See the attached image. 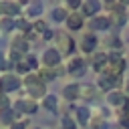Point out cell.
I'll return each instance as SVG.
<instances>
[{"instance_id": "cell-36", "label": "cell", "mask_w": 129, "mask_h": 129, "mask_svg": "<svg viewBox=\"0 0 129 129\" xmlns=\"http://www.w3.org/2000/svg\"><path fill=\"white\" fill-rule=\"evenodd\" d=\"M125 93H127V95H129V79H127V81H125Z\"/></svg>"}, {"instance_id": "cell-26", "label": "cell", "mask_w": 129, "mask_h": 129, "mask_svg": "<svg viewBox=\"0 0 129 129\" xmlns=\"http://www.w3.org/2000/svg\"><path fill=\"white\" fill-rule=\"evenodd\" d=\"M32 30H34V32H42V34H44V32L48 30V26H46V22H44V20H36V22H32Z\"/></svg>"}, {"instance_id": "cell-23", "label": "cell", "mask_w": 129, "mask_h": 129, "mask_svg": "<svg viewBox=\"0 0 129 129\" xmlns=\"http://www.w3.org/2000/svg\"><path fill=\"white\" fill-rule=\"evenodd\" d=\"M14 26H16V18H2L0 20V30H4V32L14 30Z\"/></svg>"}, {"instance_id": "cell-22", "label": "cell", "mask_w": 129, "mask_h": 129, "mask_svg": "<svg viewBox=\"0 0 129 129\" xmlns=\"http://www.w3.org/2000/svg\"><path fill=\"white\" fill-rule=\"evenodd\" d=\"M95 93H97V87H95V85H81V97H85V99H93Z\"/></svg>"}, {"instance_id": "cell-3", "label": "cell", "mask_w": 129, "mask_h": 129, "mask_svg": "<svg viewBox=\"0 0 129 129\" xmlns=\"http://www.w3.org/2000/svg\"><path fill=\"white\" fill-rule=\"evenodd\" d=\"M38 103L34 101V99H18L14 105H12V109L16 111V115L18 113H22V115H34L36 111H38Z\"/></svg>"}, {"instance_id": "cell-20", "label": "cell", "mask_w": 129, "mask_h": 129, "mask_svg": "<svg viewBox=\"0 0 129 129\" xmlns=\"http://www.w3.org/2000/svg\"><path fill=\"white\" fill-rule=\"evenodd\" d=\"M38 77H40V81L42 83H46V81H54L56 79V73H54V69H48V67H42V69H38V73H36Z\"/></svg>"}, {"instance_id": "cell-1", "label": "cell", "mask_w": 129, "mask_h": 129, "mask_svg": "<svg viewBox=\"0 0 129 129\" xmlns=\"http://www.w3.org/2000/svg\"><path fill=\"white\" fill-rule=\"evenodd\" d=\"M24 85H26V89H28V95H30V99H44L46 97V85L40 81V77L36 75V73H30V75H26L24 77Z\"/></svg>"}, {"instance_id": "cell-37", "label": "cell", "mask_w": 129, "mask_h": 129, "mask_svg": "<svg viewBox=\"0 0 129 129\" xmlns=\"http://www.w3.org/2000/svg\"><path fill=\"white\" fill-rule=\"evenodd\" d=\"M34 129H40V127H34Z\"/></svg>"}, {"instance_id": "cell-10", "label": "cell", "mask_w": 129, "mask_h": 129, "mask_svg": "<svg viewBox=\"0 0 129 129\" xmlns=\"http://www.w3.org/2000/svg\"><path fill=\"white\" fill-rule=\"evenodd\" d=\"M111 24H113L111 16H103V14H99V16L93 18V30H97V32H105V30H109Z\"/></svg>"}, {"instance_id": "cell-32", "label": "cell", "mask_w": 129, "mask_h": 129, "mask_svg": "<svg viewBox=\"0 0 129 129\" xmlns=\"http://www.w3.org/2000/svg\"><path fill=\"white\" fill-rule=\"evenodd\" d=\"M81 4H83L81 0H69V2H67V6L73 8V10H75V8H81Z\"/></svg>"}, {"instance_id": "cell-14", "label": "cell", "mask_w": 129, "mask_h": 129, "mask_svg": "<svg viewBox=\"0 0 129 129\" xmlns=\"http://www.w3.org/2000/svg\"><path fill=\"white\" fill-rule=\"evenodd\" d=\"M107 103L111 107H123L127 103V99H125V95L121 91H111V93H107Z\"/></svg>"}, {"instance_id": "cell-17", "label": "cell", "mask_w": 129, "mask_h": 129, "mask_svg": "<svg viewBox=\"0 0 129 129\" xmlns=\"http://www.w3.org/2000/svg\"><path fill=\"white\" fill-rule=\"evenodd\" d=\"M42 107L48 113H58V97L56 95H46L42 99Z\"/></svg>"}, {"instance_id": "cell-13", "label": "cell", "mask_w": 129, "mask_h": 129, "mask_svg": "<svg viewBox=\"0 0 129 129\" xmlns=\"http://www.w3.org/2000/svg\"><path fill=\"white\" fill-rule=\"evenodd\" d=\"M62 97H64L67 101H77V99L81 97V85H77V83L67 85V87L62 89Z\"/></svg>"}, {"instance_id": "cell-24", "label": "cell", "mask_w": 129, "mask_h": 129, "mask_svg": "<svg viewBox=\"0 0 129 129\" xmlns=\"http://www.w3.org/2000/svg\"><path fill=\"white\" fill-rule=\"evenodd\" d=\"M60 125H62V129H77V121L73 117H69V115H64L60 119Z\"/></svg>"}, {"instance_id": "cell-7", "label": "cell", "mask_w": 129, "mask_h": 129, "mask_svg": "<svg viewBox=\"0 0 129 129\" xmlns=\"http://www.w3.org/2000/svg\"><path fill=\"white\" fill-rule=\"evenodd\" d=\"M20 12V4L18 2H0V14L4 18H16Z\"/></svg>"}, {"instance_id": "cell-4", "label": "cell", "mask_w": 129, "mask_h": 129, "mask_svg": "<svg viewBox=\"0 0 129 129\" xmlns=\"http://www.w3.org/2000/svg\"><path fill=\"white\" fill-rule=\"evenodd\" d=\"M60 58H62V54H60V50L56 46H50V48H46L42 52V64L48 67V69H56L60 64Z\"/></svg>"}, {"instance_id": "cell-19", "label": "cell", "mask_w": 129, "mask_h": 129, "mask_svg": "<svg viewBox=\"0 0 129 129\" xmlns=\"http://www.w3.org/2000/svg\"><path fill=\"white\" fill-rule=\"evenodd\" d=\"M67 16H69V12H67V8H64V6H56V8H52V10H50V18H52L54 22H64V20H67Z\"/></svg>"}, {"instance_id": "cell-9", "label": "cell", "mask_w": 129, "mask_h": 129, "mask_svg": "<svg viewBox=\"0 0 129 129\" xmlns=\"http://www.w3.org/2000/svg\"><path fill=\"white\" fill-rule=\"evenodd\" d=\"M64 22H67V28L69 30H81L83 24H85V18L81 16V12H71Z\"/></svg>"}, {"instance_id": "cell-25", "label": "cell", "mask_w": 129, "mask_h": 129, "mask_svg": "<svg viewBox=\"0 0 129 129\" xmlns=\"http://www.w3.org/2000/svg\"><path fill=\"white\" fill-rule=\"evenodd\" d=\"M14 67H16V73H20V75H30V73H32L26 60H20V62H16Z\"/></svg>"}, {"instance_id": "cell-31", "label": "cell", "mask_w": 129, "mask_h": 129, "mask_svg": "<svg viewBox=\"0 0 129 129\" xmlns=\"http://www.w3.org/2000/svg\"><path fill=\"white\" fill-rule=\"evenodd\" d=\"M6 107H10V101H8V97L0 91V109H6Z\"/></svg>"}, {"instance_id": "cell-11", "label": "cell", "mask_w": 129, "mask_h": 129, "mask_svg": "<svg viewBox=\"0 0 129 129\" xmlns=\"http://www.w3.org/2000/svg\"><path fill=\"white\" fill-rule=\"evenodd\" d=\"M109 67V54L107 52H97L93 56V71L95 73H103Z\"/></svg>"}, {"instance_id": "cell-12", "label": "cell", "mask_w": 129, "mask_h": 129, "mask_svg": "<svg viewBox=\"0 0 129 129\" xmlns=\"http://www.w3.org/2000/svg\"><path fill=\"white\" fill-rule=\"evenodd\" d=\"M16 111L12 109V107H6V109H0V125H4V127H10L14 121H16Z\"/></svg>"}, {"instance_id": "cell-28", "label": "cell", "mask_w": 129, "mask_h": 129, "mask_svg": "<svg viewBox=\"0 0 129 129\" xmlns=\"http://www.w3.org/2000/svg\"><path fill=\"white\" fill-rule=\"evenodd\" d=\"M24 60L28 62V67H30V71H38V58H36V56H30V54H28V56H26Z\"/></svg>"}, {"instance_id": "cell-27", "label": "cell", "mask_w": 129, "mask_h": 129, "mask_svg": "<svg viewBox=\"0 0 129 129\" xmlns=\"http://www.w3.org/2000/svg\"><path fill=\"white\" fill-rule=\"evenodd\" d=\"M24 30V32H28L30 28H32V24H28V20H24V18H20V20H16V26H14V30Z\"/></svg>"}, {"instance_id": "cell-15", "label": "cell", "mask_w": 129, "mask_h": 129, "mask_svg": "<svg viewBox=\"0 0 129 129\" xmlns=\"http://www.w3.org/2000/svg\"><path fill=\"white\" fill-rule=\"evenodd\" d=\"M75 121H77V125H81V127H85V125H89V121H91V111L87 109V107H79V109H75Z\"/></svg>"}, {"instance_id": "cell-6", "label": "cell", "mask_w": 129, "mask_h": 129, "mask_svg": "<svg viewBox=\"0 0 129 129\" xmlns=\"http://www.w3.org/2000/svg\"><path fill=\"white\" fill-rule=\"evenodd\" d=\"M85 71H87V67H85V60L81 58V56H75V58H71V62H69V67H67V73L69 75H73V77H83L85 75Z\"/></svg>"}, {"instance_id": "cell-33", "label": "cell", "mask_w": 129, "mask_h": 129, "mask_svg": "<svg viewBox=\"0 0 129 129\" xmlns=\"http://www.w3.org/2000/svg\"><path fill=\"white\" fill-rule=\"evenodd\" d=\"M8 67H10V62H8V60H6L4 56H0V69L4 71V69H8Z\"/></svg>"}, {"instance_id": "cell-16", "label": "cell", "mask_w": 129, "mask_h": 129, "mask_svg": "<svg viewBox=\"0 0 129 129\" xmlns=\"http://www.w3.org/2000/svg\"><path fill=\"white\" fill-rule=\"evenodd\" d=\"M12 48V52H18V54H24V52H28V42H26V38L24 36H16L14 40H12V44H10Z\"/></svg>"}, {"instance_id": "cell-30", "label": "cell", "mask_w": 129, "mask_h": 129, "mask_svg": "<svg viewBox=\"0 0 129 129\" xmlns=\"http://www.w3.org/2000/svg\"><path fill=\"white\" fill-rule=\"evenodd\" d=\"M26 125H28L26 119H24V121H14V123L10 125V129H26Z\"/></svg>"}, {"instance_id": "cell-34", "label": "cell", "mask_w": 129, "mask_h": 129, "mask_svg": "<svg viewBox=\"0 0 129 129\" xmlns=\"http://www.w3.org/2000/svg\"><path fill=\"white\" fill-rule=\"evenodd\" d=\"M121 125H123V129H129V115L121 117Z\"/></svg>"}, {"instance_id": "cell-5", "label": "cell", "mask_w": 129, "mask_h": 129, "mask_svg": "<svg viewBox=\"0 0 129 129\" xmlns=\"http://www.w3.org/2000/svg\"><path fill=\"white\" fill-rule=\"evenodd\" d=\"M99 10H101V2L99 0H83L81 4V16L85 18H95L99 16Z\"/></svg>"}, {"instance_id": "cell-29", "label": "cell", "mask_w": 129, "mask_h": 129, "mask_svg": "<svg viewBox=\"0 0 129 129\" xmlns=\"http://www.w3.org/2000/svg\"><path fill=\"white\" fill-rule=\"evenodd\" d=\"M93 129H109V125H107V121H105V119H101V117H99V119H95V121H93Z\"/></svg>"}, {"instance_id": "cell-35", "label": "cell", "mask_w": 129, "mask_h": 129, "mask_svg": "<svg viewBox=\"0 0 129 129\" xmlns=\"http://www.w3.org/2000/svg\"><path fill=\"white\" fill-rule=\"evenodd\" d=\"M52 36H54V30H50V28H48V30L42 34V38H46V40H48V38H52Z\"/></svg>"}, {"instance_id": "cell-18", "label": "cell", "mask_w": 129, "mask_h": 129, "mask_svg": "<svg viewBox=\"0 0 129 129\" xmlns=\"http://www.w3.org/2000/svg\"><path fill=\"white\" fill-rule=\"evenodd\" d=\"M115 83H117V79H113V77H109V75H103V77L97 81V87L103 89L105 93H111L113 87H115Z\"/></svg>"}, {"instance_id": "cell-21", "label": "cell", "mask_w": 129, "mask_h": 129, "mask_svg": "<svg viewBox=\"0 0 129 129\" xmlns=\"http://www.w3.org/2000/svg\"><path fill=\"white\" fill-rule=\"evenodd\" d=\"M42 10H44V8H42V4H40V2H32V4H28V6H26V14H28V16H32V18L40 16V14H42Z\"/></svg>"}, {"instance_id": "cell-2", "label": "cell", "mask_w": 129, "mask_h": 129, "mask_svg": "<svg viewBox=\"0 0 129 129\" xmlns=\"http://www.w3.org/2000/svg\"><path fill=\"white\" fill-rule=\"evenodd\" d=\"M22 87V81H20V77L18 75H12V73H8V75H2L0 77V91L6 95V93H14V91H18Z\"/></svg>"}, {"instance_id": "cell-8", "label": "cell", "mask_w": 129, "mask_h": 129, "mask_svg": "<svg viewBox=\"0 0 129 129\" xmlns=\"http://www.w3.org/2000/svg\"><path fill=\"white\" fill-rule=\"evenodd\" d=\"M97 44H99V40H97V34H93V32H87V34L81 38V48H83V52H95Z\"/></svg>"}]
</instances>
